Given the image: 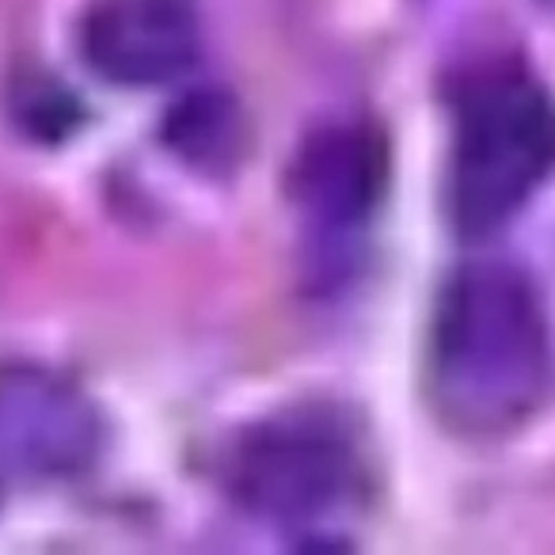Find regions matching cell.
I'll return each instance as SVG.
<instances>
[{
  "label": "cell",
  "instance_id": "obj_1",
  "mask_svg": "<svg viewBox=\"0 0 555 555\" xmlns=\"http://www.w3.org/2000/svg\"><path fill=\"white\" fill-rule=\"evenodd\" d=\"M552 343L529 278L472 262L446 282L430 335V392L464 434H502L547 392Z\"/></svg>",
  "mask_w": 555,
  "mask_h": 555
},
{
  "label": "cell",
  "instance_id": "obj_2",
  "mask_svg": "<svg viewBox=\"0 0 555 555\" xmlns=\"http://www.w3.org/2000/svg\"><path fill=\"white\" fill-rule=\"evenodd\" d=\"M555 168V103L517 69L487 73L464 92L449 164V214L461 232H491Z\"/></svg>",
  "mask_w": 555,
  "mask_h": 555
},
{
  "label": "cell",
  "instance_id": "obj_3",
  "mask_svg": "<svg viewBox=\"0 0 555 555\" xmlns=\"http://www.w3.org/2000/svg\"><path fill=\"white\" fill-rule=\"evenodd\" d=\"M350 438L324 415L294 411L247 430L229 456V491L270 521H309L354 483Z\"/></svg>",
  "mask_w": 555,
  "mask_h": 555
},
{
  "label": "cell",
  "instance_id": "obj_4",
  "mask_svg": "<svg viewBox=\"0 0 555 555\" xmlns=\"http://www.w3.org/2000/svg\"><path fill=\"white\" fill-rule=\"evenodd\" d=\"M100 418L77 385L35 365L0 370V479H50L85 468Z\"/></svg>",
  "mask_w": 555,
  "mask_h": 555
},
{
  "label": "cell",
  "instance_id": "obj_5",
  "mask_svg": "<svg viewBox=\"0 0 555 555\" xmlns=\"http://www.w3.org/2000/svg\"><path fill=\"white\" fill-rule=\"evenodd\" d=\"M80 50L111 85H164L198 57V20L186 0H95Z\"/></svg>",
  "mask_w": 555,
  "mask_h": 555
},
{
  "label": "cell",
  "instance_id": "obj_6",
  "mask_svg": "<svg viewBox=\"0 0 555 555\" xmlns=\"http://www.w3.org/2000/svg\"><path fill=\"white\" fill-rule=\"evenodd\" d=\"M385 176V153L362 126H335L309 141L297 160L294 191L305 209L335 224L358 221L373 206Z\"/></svg>",
  "mask_w": 555,
  "mask_h": 555
},
{
  "label": "cell",
  "instance_id": "obj_7",
  "mask_svg": "<svg viewBox=\"0 0 555 555\" xmlns=\"http://www.w3.org/2000/svg\"><path fill=\"white\" fill-rule=\"evenodd\" d=\"M198 103H191V111L183 107V115L171 118V138L183 149V156H194V160H214V156L229 153V122L217 111V95H194Z\"/></svg>",
  "mask_w": 555,
  "mask_h": 555
}]
</instances>
